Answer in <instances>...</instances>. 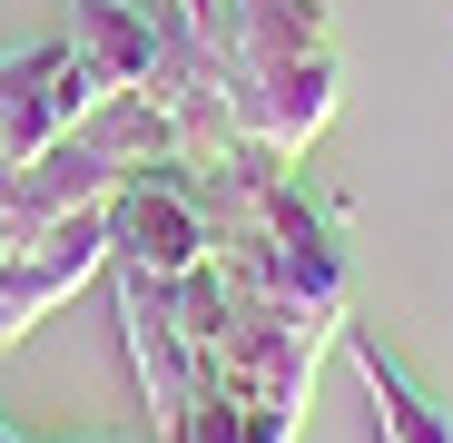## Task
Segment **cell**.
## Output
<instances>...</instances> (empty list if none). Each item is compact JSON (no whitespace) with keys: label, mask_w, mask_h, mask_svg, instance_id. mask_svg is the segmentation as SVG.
Listing matches in <instances>:
<instances>
[{"label":"cell","mask_w":453,"mask_h":443,"mask_svg":"<svg viewBox=\"0 0 453 443\" xmlns=\"http://www.w3.org/2000/svg\"><path fill=\"white\" fill-rule=\"evenodd\" d=\"M99 80H89V59L69 50V40H40V50H11L0 59V168H30L40 148L59 138H80L99 118Z\"/></svg>","instance_id":"cell-3"},{"label":"cell","mask_w":453,"mask_h":443,"mask_svg":"<svg viewBox=\"0 0 453 443\" xmlns=\"http://www.w3.org/2000/svg\"><path fill=\"white\" fill-rule=\"evenodd\" d=\"M89 443H128V433H89Z\"/></svg>","instance_id":"cell-9"},{"label":"cell","mask_w":453,"mask_h":443,"mask_svg":"<svg viewBox=\"0 0 453 443\" xmlns=\"http://www.w3.org/2000/svg\"><path fill=\"white\" fill-rule=\"evenodd\" d=\"M0 443H20V433H11V424H0Z\"/></svg>","instance_id":"cell-10"},{"label":"cell","mask_w":453,"mask_h":443,"mask_svg":"<svg viewBox=\"0 0 453 443\" xmlns=\"http://www.w3.org/2000/svg\"><path fill=\"white\" fill-rule=\"evenodd\" d=\"M197 20V80L226 138L257 158H306L335 118V30L326 0H207Z\"/></svg>","instance_id":"cell-1"},{"label":"cell","mask_w":453,"mask_h":443,"mask_svg":"<svg viewBox=\"0 0 453 443\" xmlns=\"http://www.w3.org/2000/svg\"><path fill=\"white\" fill-rule=\"evenodd\" d=\"M217 256V217H207V187H197V158H168V168H138L119 197H109V266L128 276H188Z\"/></svg>","instance_id":"cell-2"},{"label":"cell","mask_w":453,"mask_h":443,"mask_svg":"<svg viewBox=\"0 0 453 443\" xmlns=\"http://www.w3.org/2000/svg\"><path fill=\"white\" fill-rule=\"evenodd\" d=\"M99 266H109V207H80V217H59V227H30L11 247V266H0V345H20L40 316H59Z\"/></svg>","instance_id":"cell-4"},{"label":"cell","mask_w":453,"mask_h":443,"mask_svg":"<svg viewBox=\"0 0 453 443\" xmlns=\"http://www.w3.org/2000/svg\"><path fill=\"white\" fill-rule=\"evenodd\" d=\"M158 433H168V443H296L286 414H257V404H237L226 385H197L188 414H168Z\"/></svg>","instance_id":"cell-8"},{"label":"cell","mask_w":453,"mask_h":443,"mask_svg":"<svg viewBox=\"0 0 453 443\" xmlns=\"http://www.w3.org/2000/svg\"><path fill=\"white\" fill-rule=\"evenodd\" d=\"M345 355H355L365 404H374V443H453V394H434L374 325H345Z\"/></svg>","instance_id":"cell-7"},{"label":"cell","mask_w":453,"mask_h":443,"mask_svg":"<svg viewBox=\"0 0 453 443\" xmlns=\"http://www.w3.org/2000/svg\"><path fill=\"white\" fill-rule=\"evenodd\" d=\"M119 276V335H128V364H138V394H148V414H188V394L207 385V355H197V335L178 325V295H168V276H128V266H109Z\"/></svg>","instance_id":"cell-6"},{"label":"cell","mask_w":453,"mask_h":443,"mask_svg":"<svg viewBox=\"0 0 453 443\" xmlns=\"http://www.w3.org/2000/svg\"><path fill=\"white\" fill-rule=\"evenodd\" d=\"M69 50L89 59V80L109 99H158L178 118V80H168V11L158 0H80L69 11Z\"/></svg>","instance_id":"cell-5"}]
</instances>
